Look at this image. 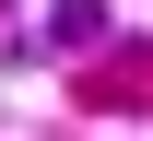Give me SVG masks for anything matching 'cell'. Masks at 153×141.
<instances>
[{"label": "cell", "mask_w": 153, "mask_h": 141, "mask_svg": "<svg viewBox=\"0 0 153 141\" xmlns=\"http://www.w3.org/2000/svg\"><path fill=\"white\" fill-rule=\"evenodd\" d=\"M106 35V0H47V47H94Z\"/></svg>", "instance_id": "obj_1"}]
</instances>
